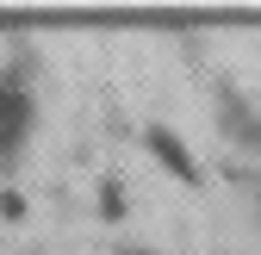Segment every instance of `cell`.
Returning a JSON list of instances; mask_svg holds the SVG:
<instances>
[{"label": "cell", "instance_id": "3", "mask_svg": "<svg viewBox=\"0 0 261 255\" xmlns=\"http://www.w3.org/2000/svg\"><path fill=\"white\" fill-rule=\"evenodd\" d=\"M124 255H143V249H124Z\"/></svg>", "mask_w": 261, "mask_h": 255}, {"label": "cell", "instance_id": "2", "mask_svg": "<svg viewBox=\"0 0 261 255\" xmlns=\"http://www.w3.org/2000/svg\"><path fill=\"white\" fill-rule=\"evenodd\" d=\"M149 149H155V162H162V168H174V174H187V181H193V156H187L168 131H149Z\"/></svg>", "mask_w": 261, "mask_h": 255}, {"label": "cell", "instance_id": "1", "mask_svg": "<svg viewBox=\"0 0 261 255\" xmlns=\"http://www.w3.org/2000/svg\"><path fill=\"white\" fill-rule=\"evenodd\" d=\"M31 131V93L19 81H0V156H13Z\"/></svg>", "mask_w": 261, "mask_h": 255}]
</instances>
